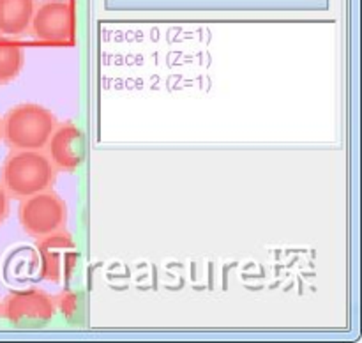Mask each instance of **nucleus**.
<instances>
[{
  "label": "nucleus",
  "instance_id": "1",
  "mask_svg": "<svg viewBox=\"0 0 362 343\" xmlns=\"http://www.w3.org/2000/svg\"><path fill=\"white\" fill-rule=\"evenodd\" d=\"M57 117L37 103H20L2 117V140L11 151H45Z\"/></svg>",
  "mask_w": 362,
  "mask_h": 343
},
{
  "label": "nucleus",
  "instance_id": "2",
  "mask_svg": "<svg viewBox=\"0 0 362 343\" xmlns=\"http://www.w3.org/2000/svg\"><path fill=\"white\" fill-rule=\"evenodd\" d=\"M57 170L45 151H13L2 163L0 184L9 198H27L49 190Z\"/></svg>",
  "mask_w": 362,
  "mask_h": 343
},
{
  "label": "nucleus",
  "instance_id": "3",
  "mask_svg": "<svg viewBox=\"0 0 362 343\" xmlns=\"http://www.w3.org/2000/svg\"><path fill=\"white\" fill-rule=\"evenodd\" d=\"M18 219L27 236L45 239L57 232H64L67 223V205L55 191L49 190L21 198Z\"/></svg>",
  "mask_w": 362,
  "mask_h": 343
},
{
  "label": "nucleus",
  "instance_id": "4",
  "mask_svg": "<svg viewBox=\"0 0 362 343\" xmlns=\"http://www.w3.org/2000/svg\"><path fill=\"white\" fill-rule=\"evenodd\" d=\"M57 303L48 292L41 289L13 290L4 297L0 304V315L7 322L20 327H39L53 320Z\"/></svg>",
  "mask_w": 362,
  "mask_h": 343
},
{
  "label": "nucleus",
  "instance_id": "5",
  "mask_svg": "<svg viewBox=\"0 0 362 343\" xmlns=\"http://www.w3.org/2000/svg\"><path fill=\"white\" fill-rule=\"evenodd\" d=\"M28 30L39 42H45V45H73V4L69 0H42V2H37Z\"/></svg>",
  "mask_w": 362,
  "mask_h": 343
},
{
  "label": "nucleus",
  "instance_id": "6",
  "mask_svg": "<svg viewBox=\"0 0 362 343\" xmlns=\"http://www.w3.org/2000/svg\"><path fill=\"white\" fill-rule=\"evenodd\" d=\"M55 170L74 172L85 159V136L74 122L57 124L45 147Z\"/></svg>",
  "mask_w": 362,
  "mask_h": 343
},
{
  "label": "nucleus",
  "instance_id": "7",
  "mask_svg": "<svg viewBox=\"0 0 362 343\" xmlns=\"http://www.w3.org/2000/svg\"><path fill=\"white\" fill-rule=\"evenodd\" d=\"M37 0H0V35L18 37L28 32Z\"/></svg>",
  "mask_w": 362,
  "mask_h": 343
},
{
  "label": "nucleus",
  "instance_id": "8",
  "mask_svg": "<svg viewBox=\"0 0 362 343\" xmlns=\"http://www.w3.org/2000/svg\"><path fill=\"white\" fill-rule=\"evenodd\" d=\"M25 66V50L9 37L0 35V85L11 83L20 76Z\"/></svg>",
  "mask_w": 362,
  "mask_h": 343
},
{
  "label": "nucleus",
  "instance_id": "9",
  "mask_svg": "<svg viewBox=\"0 0 362 343\" xmlns=\"http://www.w3.org/2000/svg\"><path fill=\"white\" fill-rule=\"evenodd\" d=\"M9 211H11V198L9 194L6 193V190L2 187V184H0V225L6 221V218L9 216Z\"/></svg>",
  "mask_w": 362,
  "mask_h": 343
},
{
  "label": "nucleus",
  "instance_id": "10",
  "mask_svg": "<svg viewBox=\"0 0 362 343\" xmlns=\"http://www.w3.org/2000/svg\"><path fill=\"white\" fill-rule=\"evenodd\" d=\"M0 140H2V119H0Z\"/></svg>",
  "mask_w": 362,
  "mask_h": 343
}]
</instances>
